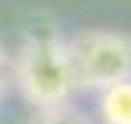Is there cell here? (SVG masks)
<instances>
[{
  "mask_svg": "<svg viewBox=\"0 0 131 124\" xmlns=\"http://www.w3.org/2000/svg\"><path fill=\"white\" fill-rule=\"evenodd\" d=\"M7 87H10V67H7V51H4V44H0V101H4Z\"/></svg>",
  "mask_w": 131,
  "mask_h": 124,
  "instance_id": "5b68a950",
  "label": "cell"
},
{
  "mask_svg": "<svg viewBox=\"0 0 131 124\" xmlns=\"http://www.w3.org/2000/svg\"><path fill=\"white\" fill-rule=\"evenodd\" d=\"M97 117L101 124H131V77L97 91Z\"/></svg>",
  "mask_w": 131,
  "mask_h": 124,
  "instance_id": "3957f363",
  "label": "cell"
},
{
  "mask_svg": "<svg viewBox=\"0 0 131 124\" xmlns=\"http://www.w3.org/2000/svg\"><path fill=\"white\" fill-rule=\"evenodd\" d=\"M30 124H91V117L81 111V107H74V104H61V107H44L37 111V117Z\"/></svg>",
  "mask_w": 131,
  "mask_h": 124,
  "instance_id": "277c9868",
  "label": "cell"
},
{
  "mask_svg": "<svg viewBox=\"0 0 131 124\" xmlns=\"http://www.w3.org/2000/svg\"><path fill=\"white\" fill-rule=\"evenodd\" d=\"M77 91H101L131 77V37L121 30H81L67 40Z\"/></svg>",
  "mask_w": 131,
  "mask_h": 124,
  "instance_id": "7a4b0ae2",
  "label": "cell"
},
{
  "mask_svg": "<svg viewBox=\"0 0 131 124\" xmlns=\"http://www.w3.org/2000/svg\"><path fill=\"white\" fill-rule=\"evenodd\" d=\"M10 77H14V87L20 91V97L37 111L71 104V97L77 91L67 40L54 27L30 30L24 37V44L14 54V64H10Z\"/></svg>",
  "mask_w": 131,
  "mask_h": 124,
  "instance_id": "6da1fadb",
  "label": "cell"
}]
</instances>
